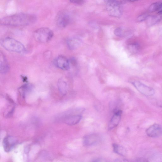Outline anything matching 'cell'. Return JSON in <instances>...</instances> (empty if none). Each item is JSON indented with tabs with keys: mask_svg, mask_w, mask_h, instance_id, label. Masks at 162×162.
<instances>
[{
	"mask_svg": "<svg viewBox=\"0 0 162 162\" xmlns=\"http://www.w3.org/2000/svg\"><path fill=\"white\" fill-rule=\"evenodd\" d=\"M36 20L35 15L21 13L3 17L0 20V23L2 25L19 27L29 25Z\"/></svg>",
	"mask_w": 162,
	"mask_h": 162,
	"instance_id": "cell-1",
	"label": "cell"
},
{
	"mask_svg": "<svg viewBox=\"0 0 162 162\" xmlns=\"http://www.w3.org/2000/svg\"><path fill=\"white\" fill-rule=\"evenodd\" d=\"M128 48L131 52L135 53L139 51V45L137 43H131L128 45Z\"/></svg>",
	"mask_w": 162,
	"mask_h": 162,
	"instance_id": "cell-19",
	"label": "cell"
},
{
	"mask_svg": "<svg viewBox=\"0 0 162 162\" xmlns=\"http://www.w3.org/2000/svg\"><path fill=\"white\" fill-rule=\"evenodd\" d=\"M0 60H1V68L0 70L2 73H7L9 70V66L8 62L5 55L1 52L0 54Z\"/></svg>",
	"mask_w": 162,
	"mask_h": 162,
	"instance_id": "cell-13",
	"label": "cell"
},
{
	"mask_svg": "<svg viewBox=\"0 0 162 162\" xmlns=\"http://www.w3.org/2000/svg\"><path fill=\"white\" fill-rule=\"evenodd\" d=\"M67 43L69 48L73 50L77 49L80 46L82 41L78 38L73 37L69 39Z\"/></svg>",
	"mask_w": 162,
	"mask_h": 162,
	"instance_id": "cell-14",
	"label": "cell"
},
{
	"mask_svg": "<svg viewBox=\"0 0 162 162\" xmlns=\"http://www.w3.org/2000/svg\"><path fill=\"white\" fill-rule=\"evenodd\" d=\"M149 15L147 14H144L139 16L137 19V21L139 22H141L146 20Z\"/></svg>",
	"mask_w": 162,
	"mask_h": 162,
	"instance_id": "cell-20",
	"label": "cell"
},
{
	"mask_svg": "<svg viewBox=\"0 0 162 162\" xmlns=\"http://www.w3.org/2000/svg\"><path fill=\"white\" fill-rule=\"evenodd\" d=\"M147 135L151 138H157L162 135V127L158 124H154L146 130Z\"/></svg>",
	"mask_w": 162,
	"mask_h": 162,
	"instance_id": "cell-8",
	"label": "cell"
},
{
	"mask_svg": "<svg viewBox=\"0 0 162 162\" xmlns=\"http://www.w3.org/2000/svg\"><path fill=\"white\" fill-rule=\"evenodd\" d=\"M132 84L137 90L144 95L152 96L155 93V91L153 88L140 81H135Z\"/></svg>",
	"mask_w": 162,
	"mask_h": 162,
	"instance_id": "cell-5",
	"label": "cell"
},
{
	"mask_svg": "<svg viewBox=\"0 0 162 162\" xmlns=\"http://www.w3.org/2000/svg\"><path fill=\"white\" fill-rule=\"evenodd\" d=\"M114 33L115 35L118 36H122L123 35V31L120 28H117L114 31Z\"/></svg>",
	"mask_w": 162,
	"mask_h": 162,
	"instance_id": "cell-21",
	"label": "cell"
},
{
	"mask_svg": "<svg viewBox=\"0 0 162 162\" xmlns=\"http://www.w3.org/2000/svg\"><path fill=\"white\" fill-rule=\"evenodd\" d=\"M53 35L52 31L46 27L37 29L33 33L35 39L37 42L42 43H46L50 41Z\"/></svg>",
	"mask_w": 162,
	"mask_h": 162,
	"instance_id": "cell-3",
	"label": "cell"
},
{
	"mask_svg": "<svg viewBox=\"0 0 162 162\" xmlns=\"http://www.w3.org/2000/svg\"><path fill=\"white\" fill-rule=\"evenodd\" d=\"M57 85L59 90L61 94L63 95H66L68 90L66 82L63 80L60 79L58 80Z\"/></svg>",
	"mask_w": 162,
	"mask_h": 162,
	"instance_id": "cell-15",
	"label": "cell"
},
{
	"mask_svg": "<svg viewBox=\"0 0 162 162\" xmlns=\"http://www.w3.org/2000/svg\"><path fill=\"white\" fill-rule=\"evenodd\" d=\"M101 140L100 136L97 134H93L84 137L83 143L85 146H90L97 144Z\"/></svg>",
	"mask_w": 162,
	"mask_h": 162,
	"instance_id": "cell-7",
	"label": "cell"
},
{
	"mask_svg": "<svg viewBox=\"0 0 162 162\" xmlns=\"http://www.w3.org/2000/svg\"><path fill=\"white\" fill-rule=\"evenodd\" d=\"M140 1V0H128V1L131 2H134Z\"/></svg>",
	"mask_w": 162,
	"mask_h": 162,
	"instance_id": "cell-23",
	"label": "cell"
},
{
	"mask_svg": "<svg viewBox=\"0 0 162 162\" xmlns=\"http://www.w3.org/2000/svg\"><path fill=\"white\" fill-rule=\"evenodd\" d=\"M1 44L4 48L9 52L23 53L25 51V48L21 43L10 37L3 39Z\"/></svg>",
	"mask_w": 162,
	"mask_h": 162,
	"instance_id": "cell-2",
	"label": "cell"
},
{
	"mask_svg": "<svg viewBox=\"0 0 162 162\" xmlns=\"http://www.w3.org/2000/svg\"><path fill=\"white\" fill-rule=\"evenodd\" d=\"M54 63L57 67L61 69L67 70L69 69V61L63 56H60L57 57L55 60Z\"/></svg>",
	"mask_w": 162,
	"mask_h": 162,
	"instance_id": "cell-9",
	"label": "cell"
},
{
	"mask_svg": "<svg viewBox=\"0 0 162 162\" xmlns=\"http://www.w3.org/2000/svg\"><path fill=\"white\" fill-rule=\"evenodd\" d=\"M69 1L71 3L80 4L82 2L83 0H69Z\"/></svg>",
	"mask_w": 162,
	"mask_h": 162,
	"instance_id": "cell-22",
	"label": "cell"
},
{
	"mask_svg": "<svg viewBox=\"0 0 162 162\" xmlns=\"http://www.w3.org/2000/svg\"><path fill=\"white\" fill-rule=\"evenodd\" d=\"M17 142V140L13 137L9 136L6 137L3 141V146L5 151L7 152H10Z\"/></svg>",
	"mask_w": 162,
	"mask_h": 162,
	"instance_id": "cell-11",
	"label": "cell"
},
{
	"mask_svg": "<svg viewBox=\"0 0 162 162\" xmlns=\"http://www.w3.org/2000/svg\"><path fill=\"white\" fill-rule=\"evenodd\" d=\"M162 6V2L154 3L149 6V10L152 12L158 11Z\"/></svg>",
	"mask_w": 162,
	"mask_h": 162,
	"instance_id": "cell-18",
	"label": "cell"
},
{
	"mask_svg": "<svg viewBox=\"0 0 162 162\" xmlns=\"http://www.w3.org/2000/svg\"><path fill=\"white\" fill-rule=\"evenodd\" d=\"M106 8L110 16L119 18L122 15V7L116 0H109L106 4Z\"/></svg>",
	"mask_w": 162,
	"mask_h": 162,
	"instance_id": "cell-4",
	"label": "cell"
},
{
	"mask_svg": "<svg viewBox=\"0 0 162 162\" xmlns=\"http://www.w3.org/2000/svg\"><path fill=\"white\" fill-rule=\"evenodd\" d=\"M160 18L155 16H149L146 19L147 24L149 26H152L156 23L159 21Z\"/></svg>",
	"mask_w": 162,
	"mask_h": 162,
	"instance_id": "cell-17",
	"label": "cell"
},
{
	"mask_svg": "<svg viewBox=\"0 0 162 162\" xmlns=\"http://www.w3.org/2000/svg\"><path fill=\"white\" fill-rule=\"evenodd\" d=\"M70 18L69 15L64 11H60L56 15L55 22L56 26L60 28L65 27L69 23Z\"/></svg>",
	"mask_w": 162,
	"mask_h": 162,
	"instance_id": "cell-6",
	"label": "cell"
},
{
	"mask_svg": "<svg viewBox=\"0 0 162 162\" xmlns=\"http://www.w3.org/2000/svg\"><path fill=\"white\" fill-rule=\"evenodd\" d=\"M114 151L116 154L122 156H126L127 154L126 149L121 146L116 144H113Z\"/></svg>",
	"mask_w": 162,
	"mask_h": 162,
	"instance_id": "cell-16",
	"label": "cell"
},
{
	"mask_svg": "<svg viewBox=\"0 0 162 162\" xmlns=\"http://www.w3.org/2000/svg\"><path fill=\"white\" fill-rule=\"evenodd\" d=\"M122 113V110L116 111L111 119L108 125V128L110 130L114 129L117 127L119 123Z\"/></svg>",
	"mask_w": 162,
	"mask_h": 162,
	"instance_id": "cell-10",
	"label": "cell"
},
{
	"mask_svg": "<svg viewBox=\"0 0 162 162\" xmlns=\"http://www.w3.org/2000/svg\"><path fill=\"white\" fill-rule=\"evenodd\" d=\"M82 117L79 114H70L64 118V123L69 126H73L78 123L81 120Z\"/></svg>",
	"mask_w": 162,
	"mask_h": 162,
	"instance_id": "cell-12",
	"label": "cell"
}]
</instances>
